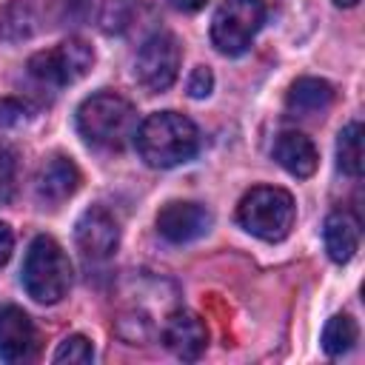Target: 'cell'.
Listing matches in <instances>:
<instances>
[{
    "label": "cell",
    "instance_id": "cell-1",
    "mask_svg": "<svg viewBox=\"0 0 365 365\" xmlns=\"http://www.w3.org/2000/svg\"><path fill=\"white\" fill-rule=\"evenodd\" d=\"M137 151L145 165L151 168H174L188 163L200 148L197 125L177 111H157L148 114L134 134Z\"/></svg>",
    "mask_w": 365,
    "mask_h": 365
},
{
    "label": "cell",
    "instance_id": "cell-2",
    "mask_svg": "<svg viewBox=\"0 0 365 365\" xmlns=\"http://www.w3.org/2000/svg\"><path fill=\"white\" fill-rule=\"evenodd\" d=\"M137 125V108L114 91H97L77 108V131L94 148L120 151L128 140H134Z\"/></svg>",
    "mask_w": 365,
    "mask_h": 365
},
{
    "label": "cell",
    "instance_id": "cell-3",
    "mask_svg": "<svg viewBox=\"0 0 365 365\" xmlns=\"http://www.w3.org/2000/svg\"><path fill=\"white\" fill-rule=\"evenodd\" d=\"M71 262L54 237H34L23 259V288L31 299L54 305L68 294Z\"/></svg>",
    "mask_w": 365,
    "mask_h": 365
},
{
    "label": "cell",
    "instance_id": "cell-4",
    "mask_svg": "<svg viewBox=\"0 0 365 365\" xmlns=\"http://www.w3.org/2000/svg\"><path fill=\"white\" fill-rule=\"evenodd\" d=\"M294 217H297L294 197L277 185H257L237 205L240 225L265 242L285 240L288 231L294 228Z\"/></svg>",
    "mask_w": 365,
    "mask_h": 365
},
{
    "label": "cell",
    "instance_id": "cell-5",
    "mask_svg": "<svg viewBox=\"0 0 365 365\" xmlns=\"http://www.w3.org/2000/svg\"><path fill=\"white\" fill-rule=\"evenodd\" d=\"M265 23L262 0H222L211 17V43L220 54H242Z\"/></svg>",
    "mask_w": 365,
    "mask_h": 365
},
{
    "label": "cell",
    "instance_id": "cell-6",
    "mask_svg": "<svg viewBox=\"0 0 365 365\" xmlns=\"http://www.w3.org/2000/svg\"><path fill=\"white\" fill-rule=\"evenodd\" d=\"M94 63V51L91 46H86L83 40L71 37V40H63L57 48L51 51H37L31 54L29 60V74L34 80H40L43 86H68V83H77L80 77L88 74Z\"/></svg>",
    "mask_w": 365,
    "mask_h": 365
},
{
    "label": "cell",
    "instance_id": "cell-7",
    "mask_svg": "<svg viewBox=\"0 0 365 365\" xmlns=\"http://www.w3.org/2000/svg\"><path fill=\"white\" fill-rule=\"evenodd\" d=\"M180 60H182V51H180L177 37L168 31H157L140 46L137 60H134V77L145 91L160 94L171 88V83L177 80Z\"/></svg>",
    "mask_w": 365,
    "mask_h": 365
},
{
    "label": "cell",
    "instance_id": "cell-8",
    "mask_svg": "<svg viewBox=\"0 0 365 365\" xmlns=\"http://www.w3.org/2000/svg\"><path fill=\"white\" fill-rule=\"evenodd\" d=\"M74 240H77V248L88 259H106L120 245V225L106 208L91 205L88 211L80 214L74 225Z\"/></svg>",
    "mask_w": 365,
    "mask_h": 365
},
{
    "label": "cell",
    "instance_id": "cell-9",
    "mask_svg": "<svg viewBox=\"0 0 365 365\" xmlns=\"http://www.w3.org/2000/svg\"><path fill=\"white\" fill-rule=\"evenodd\" d=\"M211 228V211L200 202L171 200L157 211V231L168 242H191Z\"/></svg>",
    "mask_w": 365,
    "mask_h": 365
},
{
    "label": "cell",
    "instance_id": "cell-10",
    "mask_svg": "<svg viewBox=\"0 0 365 365\" xmlns=\"http://www.w3.org/2000/svg\"><path fill=\"white\" fill-rule=\"evenodd\" d=\"M163 342L165 348L180 359H200L208 345V328L200 314L177 308L163 322Z\"/></svg>",
    "mask_w": 365,
    "mask_h": 365
},
{
    "label": "cell",
    "instance_id": "cell-11",
    "mask_svg": "<svg viewBox=\"0 0 365 365\" xmlns=\"http://www.w3.org/2000/svg\"><path fill=\"white\" fill-rule=\"evenodd\" d=\"M37 354V331L31 317L17 305L0 308V359L29 362Z\"/></svg>",
    "mask_w": 365,
    "mask_h": 365
},
{
    "label": "cell",
    "instance_id": "cell-12",
    "mask_svg": "<svg viewBox=\"0 0 365 365\" xmlns=\"http://www.w3.org/2000/svg\"><path fill=\"white\" fill-rule=\"evenodd\" d=\"M34 188H37V197L43 202L60 205V202H66L80 188V171H77V165L68 157L54 154V157H48L40 165L37 180H34Z\"/></svg>",
    "mask_w": 365,
    "mask_h": 365
},
{
    "label": "cell",
    "instance_id": "cell-13",
    "mask_svg": "<svg viewBox=\"0 0 365 365\" xmlns=\"http://www.w3.org/2000/svg\"><path fill=\"white\" fill-rule=\"evenodd\" d=\"M274 160L291 174V177H311L317 171V148L302 131H282L274 143Z\"/></svg>",
    "mask_w": 365,
    "mask_h": 365
},
{
    "label": "cell",
    "instance_id": "cell-14",
    "mask_svg": "<svg viewBox=\"0 0 365 365\" xmlns=\"http://www.w3.org/2000/svg\"><path fill=\"white\" fill-rule=\"evenodd\" d=\"M322 240H325V251L334 262H348L356 248H359V220L351 211H331L325 217L322 225Z\"/></svg>",
    "mask_w": 365,
    "mask_h": 365
},
{
    "label": "cell",
    "instance_id": "cell-15",
    "mask_svg": "<svg viewBox=\"0 0 365 365\" xmlns=\"http://www.w3.org/2000/svg\"><path fill=\"white\" fill-rule=\"evenodd\" d=\"M334 100V88L331 83L319 80V77H299L285 97V106L294 117H314L322 114Z\"/></svg>",
    "mask_w": 365,
    "mask_h": 365
},
{
    "label": "cell",
    "instance_id": "cell-16",
    "mask_svg": "<svg viewBox=\"0 0 365 365\" xmlns=\"http://www.w3.org/2000/svg\"><path fill=\"white\" fill-rule=\"evenodd\" d=\"M336 163L348 177L362 174V123H348L336 140Z\"/></svg>",
    "mask_w": 365,
    "mask_h": 365
},
{
    "label": "cell",
    "instance_id": "cell-17",
    "mask_svg": "<svg viewBox=\"0 0 365 365\" xmlns=\"http://www.w3.org/2000/svg\"><path fill=\"white\" fill-rule=\"evenodd\" d=\"M356 339H359V328H356V322H354L348 314L331 317L328 325H325V331H322V348H325V354H331V356L348 354V351L356 345Z\"/></svg>",
    "mask_w": 365,
    "mask_h": 365
},
{
    "label": "cell",
    "instance_id": "cell-18",
    "mask_svg": "<svg viewBox=\"0 0 365 365\" xmlns=\"http://www.w3.org/2000/svg\"><path fill=\"white\" fill-rule=\"evenodd\" d=\"M51 359L54 362H77V365H83V362H91L94 359V348H91V342L83 334H71V336H66L57 345V351H54Z\"/></svg>",
    "mask_w": 365,
    "mask_h": 365
},
{
    "label": "cell",
    "instance_id": "cell-19",
    "mask_svg": "<svg viewBox=\"0 0 365 365\" xmlns=\"http://www.w3.org/2000/svg\"><path fill=\"white\" fill-rule=\"evenodd\" d=\"M17 188V157L9 145H0V205L11 200Z\"/></svg>",
    "mask_w": 365,
    "mask_h": 365
},
{
    "label": "cell",
    "instance_id": "cell-20",
    "mask_svg": "<svg viewBox=\"0 0 365 365\" xmlns=\"http://www.w3.org/2000/svg\"><path fill=\"white\" fill-rule=\"evenodd\" d=\"M29 117V106L17 97H0V128L20 125Z\"/></svg>",
    "mask_w": 365,
    "mask_h": 365
},
{
    "label": "cell",
    "instance_id": "cell-21",
    "mask_svg": "<svg viewBox=\"0 0 365 365\" xmlns=\"http://www.w3.org/2000/svg\"><path fill=\"white\" fill-rule=\"evenodd\" d=\"M211 88H214V74H211V68H208V66H197V68L188 74V94H191L194 100H202V97L211 94Z\"/></svg>",
    "mask_w": 365,
    "mask_h": 365
},
{
    "label": "cell",
    "instance_id": "cell-22",
    "mask_svg": "<svg viewBox=\"0 0 365 365\" xmlns=\"http://www.w3.org/2000/svg\"><path fill=\"white\" fill-rule=\"evenodd\" d=\"M128 6H131L128 0H106V9H103V29H106V31H120V29L125 26V20H128V14H125Z\"/></svg>",
    "mask_w": 365,
    "mask_h": 365
},
{
    "label": "cell",
    "instance_id": "cell-23",
    "mask_svg": "<svg viewBox=\"0 0 365 365\" xmlns=\"http://www.w3.org/2000/svg\"><path fill=\"white\" fill-rule=\"evenodd\" d=\"M11 245H14V234L6 222H0V265L11 257Z\"/></svg>",
    "mask_w": 365,
    "mask_h": 365
},
{
    "label": "cell",
    "instance_id": "cell-24",
    "mask_svg": "<svg viewBox=\"0 0 365 365\" xmlns=\"http://www.w3.org/2000/svg\"><path fill=\"white\" fill-rule=\"evenodd\" d=\"M205 3L208 0H171V6L180 11H200V9H205Z\"/></svg>",
    "mask_w": 365,
    "mask_h": 365
},
{
    "label": "cell",
    "instance_id": "cell-25",
    "mask_svg": "<svg viewBox=\"0 0 365 365\" xmlns=\"http://www.w3.org/2000/svg\"><path fill=\"white\" fill-rule=\"evenodd\" d=\"M334 3H336V6H342V9H351V6H356L359 0H334Z\"/></svg>",
    "mask_w": 365,
    "mask_h": 365
}]
</instances>
